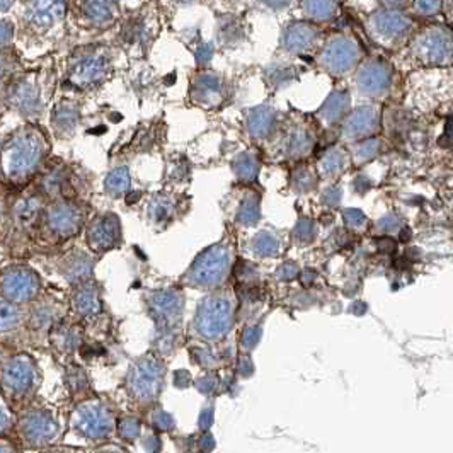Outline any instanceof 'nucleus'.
Segmentation results:
<instances>
[{
  "instance_id": "nucleus-1",
  "label": "nucleus",
  "mask_w": 453,
  "mask_h": 453,
  "mask_svg": "<svg viewBox=\"0 0 453 453\" xmlns=\"http://www.w3.org/2000/svg\"><path fill=\"white\" fill-rule=\"evenodd\" d=\"M164 364L154 355H147L133 364L128 373V391L138 404H152L164 385Z\"/></svg>"
},
{
  "instance_id": "nucleus-2",
  "label": "nucleus",
  "mask_w": 453,
  "mask_h": 453,
  "mask_svg": "<svg viewBox=\"0 0 453 453\" xmlns=\"http://www.w3.org/2000/svg\"><path fill=\"white\" fill-rule=\"evenodd\" d=\"M232 303L225 297H211L207 299L198 309L194 327L198 334L208 341H217L226 336L232 327Z\"/></svg>"
},
{
  "instance_id": "nucleus-3",
  "label": "nucleus",
  "mask_w": 453,
  "mask_h": 453,
  "mask_svg": "<svg viewBox=\"0 0 453 453\" xmlns=\"http://www.w3.org/2000/svg\"><path fill=\"white\" fill-rule=\"evenodd\" d=\"M229 266V249L225 246H213L198 257L187 272V279L198 286H217L225 279Z\"/></svg>"
},
{
  "instance_id": "nucleus-4",
  "label": "nucleus",
  "mask_w": 453,
  "mask_h": 453,
  "mask_svg": "<svg viewBox=\"0 0 453 453\" xmlns=\"http://www.w3.org/2000/svg\"><path fill=\"white\" fill-rule=\"evenodd\" d=\"M43 154V145L40 137L34 133H23L17 135L9 143L5 150V169L10 176H24L36 167Z\"/></svg>"
},
{
  "instance_id": "nucleus-5",
  "label": "nucleus",
  "mask_w": 453,
  "mask_h": 453,
  "mask_svg": "<svg viewBox=\"0 0 453 453\" xmlns=\"http://www.w3.org/2000/svg\"><path fill=\"white\" fill-rule=\"evenodd\" d=\"M73 426L89 440H106L115 430V417L108 406L99 401H91L77 409Z\"/></svg>"
},
{
  "instance_id": "nucleus-6",
  "label": "nucleus",
  "mask_w": 453,
  "mask_h": 453,
  "mask_svg": "<svg viewBox=\"0 0 453 453\" xmlns=\"http://www.w3.org/2000/svg\"><path fill=\"white\" fill-rule=\"evenodd\" d=\"M40 288V279L27 268H10L0 276V293L14 302L33 299Z\"/></svg>"
},
{
  "instance_id": "nucleus-7",
  "label": "nucleus",
  "mask_w": 453,
  "mask_h": 453,
  "mask_svg": "<svg viewBox=\"0 0 453 453\" xmlns=\"http://www.w3.org/2000/svg\"><path fill=\"white\" fill-rule=\"evenodd\" d=\"M416 53L428 63L447 62L452 55L450 34L441 27L424 31L416 41Z\"/></svg>"
},
{
  "instance_id": "nucleus-8",
  "label": "nucleus",
  "mask_w": 453,
  "mask_h": 453,
  "mask_svg": "<svg viewBox=\"0 0 453 453\" xmlns=\"http://www.w3.org/2000/svg\"><path fill=\"white\" fill-rule=\"evenodd\" d=\"M358 60V46L348 38H336L329 41L322 51V63L334 73L348 72Z\"/></svg>"
},
{
  "instance_id": "nucleus-9",
  "label": "nucleus",
  "mask_w": 453,
  "mask_h": 453,
  "mask_svg": "<svg viewBox=\"0 0 453 453\" xmlns=\"http://www.w3.org/2000/svg\"><path fill=\"white\" fill-rule=\"evenodd\" d=\"M410 27V21L397 10H380L371 17V30L382 41H394L404 36Z\"/></svg>"
},
{
  "instance_id": "nucleus-10",
  "label": "nucleus",
  "mask_w": 453,
  "mask_h": 453,
  "mask_svg": "<svg viewBox=\"0 0 453 453\" xmlns=\"http://www.w3.org/2000/svg\"><path fill=\"white\" fill-rule=\"evenodd\" d=\"M391 69L382 62H368L358 72V89L368 95H378L388 89Z\"/></svg>"
},
{
  "instance_id": "nucleus-11",
  "label": "nucleus",
  "mask_w": 453,
  "mask_h": 453,
  "mask_svg": "<svg viewBox=\"0 0 453 453\" xmlns=\"http://www.w3.org/2000/svg\"><path fill=\"white\" fill-rule=\"evenodd\" d=\"M89 244L94 251H106L119 239V222L115 215L97 218L89 229Z\"/></svg>"
},
{
  "instance_id": "nucleus-12",
  "label": "nucleus",
  "mask_w": 453,
  "mask_h": 453,
  "mask_svg": "<svg viewBox=\"0 0 453 453\" xmlns=\"http://www.w3.org/2000/svg\"><path fill=\"white\" fill-rule=\"evenodd\" d=\"M183 297L178 292H157L150 300V309L157 321L172 324L183 309Z\"/></svg>"
},
{
  "instance_id": "nucleus-13",
  "label": "nucleus",
  "mask_w": 453,
  "mask_h": 453,
  "mask_svg": "<svg viewBox=\"0 0 453 453\" xmlns=\"http://www.w3.org/2000/svg\"><path fill=\"white\" fill-rule=\"evenodd\" d=\"M378 128V113L373 108H362L356 109L355 113H351L348 119L345 123V132L346 137L349 138H358V137H367L370 133H373Z\"/></svg>"
},
{
  "instance_id": "nucleus-14",
  "label": "nucleus",
  "mask_w": 453,
  "mask_h": 453,
  "mask_svg": "<svg viewBox=\"0 0 453 453\" xmlns=\"http://www.w3.org/2000/svg\"><path fill=\"white\" fill-rule=\"evenodd\" d=\"M80 220V211L76 207L69 203H60L56 207L51 208L48 215L49 226H51L55 232L62 233V235H70V233H76L79 229Z\"/></svg>"
},
{
  "instance_id": "nucleus-15",
  "label": "nucleus",
  "mask_w": 453,
  "mask_h": 453,
  "mask_svg": "<svg viewBox=\"0 0 453 453\" xmlns=\"http://www.w3.org/2000/svg\"><path fill=\"white\" fill-rule=\"evenodd\" d=\"M106 73V62L101 56H89V58L82 60L77 67H73L72 73H70V80L76 86L86 87L91 84L97 82L104 77Z\"/></svg>"
},
{
  "instance_id": "nucleus-16",
  "label": "nucleus",
  "mask_w": 453,
  "mask_h": 453,
  "mask_svg": "<svg viewBox=\"0 0 453 453\" xmlns=\"http://www.w3.org/2000/svg\"><path fill=\"white\" fill-rule=\"evenodd\" d=\"M318 31L310 24H293L285 36V45L293 51H303L309 49L316 41Z\"/></svg>"
},
{
  "instance_id": "nucleus-17",
  "label": "nucleus",
  "mask_w": 453,
  "mask_h": 453,
  "mask_svg": "<svg viewBox=\"0 0 453 453\" xmlns=\"http://www.w3.org/2000/svg\"><path fill=\"white\" fill-rule=\"evenodd\" d=\"M33 380V368L26 358L12 360L5 368V382L16 391H24Z\"/></svg>"
},
{
  "instance_id": "nucleus-18",
  "label": "nucleus",
  "mask_w": 453,
  "mask_h": 453,
  "mask_svg": "<svg viewBox=\"0 0 453 453\" xmlns=\"http://www.w3.org/2000/svg\"><path fill=\"white\" fill-rule=\"evenodd\" d=\"M60 5V2H34L31 3L30 21L38 30H46L51 26L55 19V9Z\"/></svg>"
},
{
  "instance_id": "nucleus-19",
  "label": "nucleus",
  "mask_w": 453,
  "mask_h": 453,
  "mask_svg": "<svg viewBox=\"0 0 453 453\" xmlns=\"http://www.w3.org/2000/svg\"><path fill=\"white\" fill-rule=\"evenodd\" d=\"M275 125V113L270 108H256L249 116V132L254 137H266Z\"/></svg>"
},
{
  "instance_id": "nucleus-20",
  "label": "nucleus",
  "mask_w": 453,
  "mask_h": 453,
  "mask_svg": "<svg viewBox=\"0 0 453 453\" xmlns=\"http://www.w3.org/2000/svg\"><path fill=\"white\" fill-rule=\"evenodd\" d=\"M76 309L77 312L82 314V316H94L101 310V302H99V295L94 288L91 286H84L82 290H79L76 295Z\"/></svg>"
},
{
  "instance_id": "nucleus-21",
  "label": "nucleus",
  "mask_w": 453,
  "mask_h": 453,
  "mask_svg": "<svg viewBox=\"0 0 453 453\" xmlns=\"http://www.w3.org/2000/svg\"><path fill=\"white\" fill-rule=\"evenodd\" d=\"M348 104H349L348 92H334V94L327 99L324 108H322L321 111L322 118H324L327 123H334L336 119L341 118L342 113H345L346 108H348Z\"/></svg>"
},
{
  "instance_id": "nucleus-22",
  "label": "nucleus",
  "mask_w": 453,
  "mask_h": 453,
  "mask_svg": "<svg viewBox=\"0 0 453 453\" xmlns=\"http://www.w3.org/2000/svg\"><path fill=\"white\" fill-rule=\"evenodd\" d=\"M233 169H235V174L240 181H253L256 179L259 164H257L254 154H240L233 162Z\"/></svg>"
},
{
  "instance_id": "nucleus-23",
  "label": "nucleus",
  "mask_w": 453,
  "mask_h": 453,
  "mask_svg": "<svg viewBox=\"0 0 453 453\" xmlns=\"http://www.w3.org/2000/svg\"><path fill=\"white\" fill-rule=\"evenodd\" d=\"M196 92L203 101L207 102L213 101V99H217L222 92L220 80H218L215 76H210V73L200 76L196 79Z\"/></svg>"
},
{
  "instance_id": "nucleus-24",
  "label": "nucleus",
  "mask_w": 453,
  "mask_h": 453,
  "mask_svg": "<svg viewBox=\"0 0 453 453\" xmlns=\"http://www.w3.org/2000/svg\"><path fill=\"white\" fill-rule=\"evenodd\" d=\"M310 147H312L310 137L307 135L305 132H302V130H295V132L290 133L288 138H286L285 148L290 155L307 154V152L310 150Z\"/></svg>"
},
{
  "instance_id": "nucleus-25",
  "label": "nucleus",
  "mask_w": 453,
  "mask_h": 453,
  "mask_svg": "<svg viewBox=\"0 0 453 453\" xmlns=\"http://www.w3.org/2000/svg\"><path fill=\"white\" fill-rule=\"evenodd\" d=\"M130 187V174L128 169L118 167L106 178V189L111 194H121L128 191Z\"/></svg>"
},
{
  "instance_id": "nucleus-26",
  "label": "nucleus",
  "mask_w": 453,
  "mask_h": 453,
  "mask_svg": "<svg viewBox=\"0 0 453 453\" xmlns=\"http://www.w3.org/2000/svg\"><path fill=\"white\" fill-rule=\"evenodd\" d=\"M346 167V155L341 150H331L322 159L321 169L325 176H336Z\"/></svg>"
},
{
  "instance_id": "nucleus-27",
  "label": "nucleus",
  "mask_w": 453,
  "mask_h": 453,
  "mask_svg": "<svg viewBox=\"0 0 453 453\" xmlns=\"http://www.w3.org/2000/svg\"><path fill=\"white\" fill-rule=\"evenodd\" d=\"M279 242L271 232H261L259 235L254 239V251H256L259 256H272V254L278 253Z\"/></svg>"
},
{
  "instance_id": "nucleus-28",
  "label": "nucleus",
  "mask_w": 453,
  "mask_h": 453,
  "mask_svg": "<svg viewBox=\"0 0 453 453\" xmlns=\"http://www.w3.org/2000/svg\"><path fill=\"white\" fill-rule=\"evenodd\" d=\"M118 433L125 441H135L140 438L141 423L137 417H123L118 423Z\"/></svg>"
},
{
  "instance_id": "nucleus-29",
  "label": "nucleus",
  "mask_w": 453,
  "mask_h": 453,
  "mask_svg": "<svg viewBox=\"0 0 453 453\" xmlns=\"http://www.w3.org/2000/svg\"><path fill=\"white\" fill-rule=\"evenodd\" d=\"M19 317L21 312L14 303H0V331H9V329L16 327L17 322H19Z\"/></svg>"
},
{
  "instance_id": "nucleus-30",
  "label": "nucleus",
  "mask_w": 453,
  "mask_h": 453,
  "mask_svg": "<svg viewBox=\"0 0 453 453\" xmlns=\"http://www.w3.org/2000/svg\"><path fill=\"white\" fill-rule=\"evenodd\" d=\"M239 220L246 225H254L259 220V203H257V198L251 196L242 201L239 210Z\"/></svg>"
},
{
  "instance_id": "nucleus-31",
  "label": "nucleus",
  "mask_w": 453,
  "mask_h": 453,
  "mask_svg": "<svg viewBox=\"0 0 453 453\" xmlns=\"http://www.w3.org/2000/svg\"><path fill=\"white\" fill-rule=\"evenodd\" d=\"M86 14L95 23H104L113 16V3L109 2H86Z\"/></svg>"
},
{
  "instance_id": "nucleus-32",
  "label": "nucleus",
  "mask_w": 453,
  "mask_h": 453,
  "mask_svg": "<svg viewBox=\"0 0 453 453\" xmlns=\"http://www.w3.org/2000/svg\"><path fill=\"white\" fill-rule=\"evenodd\" d=\"M150 424L157 431H172L176 426V423H174V419H172L171 414L161 408L154 409L150 413Z\"/></svg>"
},
{
  "instance_id": "nucleus-33",
  "label": "nucleus",
  "mask_w": 453,
  "mask_h": 453,
  "mask_svg": "<svg viewBox=\"0 0 453 453\" xmlns=\"http://www.w3.org/2000/svg\"><path fill=\"white\" fill-rule=\"evenodd\" d=\"M303 9L307 10L310 17L314 19H327L332 16L336 9V3L332 2H305L303 3Z\"/></svg>"
},
{
  "instance_id": "nucleus-34",
  "label": "nucleus",
  "mask_w": 453,
  "mask_h": 453,
  "mask_svg": "<svg viewBox=\"0 0 453 453\" xmlns=\"http://www.w3.org/2000/svg\"><path fill=\"white\" fill-rule=\"evenodd\" d=\"M171 211L172 203L169 200H165V198H157V200H154L150 203V217L157 222L171 217Z\"/></svg>"
},
{
  "instance_id": "nucleus-35",
  "label": "nucleus",
  "mask_w": 453,
  "mask_h": 453,
  "mask_svg": "<svg viewBox=\"0 0 453 453\" xmlns=\"http://www.w3.org/2000/svg\"><path fill=\"white\" fill-rule=\"evenodd\" d=\"M293 184L299 191H310L316 184V178H314L312 172L309 169H300V171L295 172L293 176Z\"/></svg>"
},
{
  "instance_id": "nucleus-36",
  "label": "nucleus",
  "mask_w": 453,
  "mask_h": 453,
  "mask_svg": "<svg viewBox=\"0 0 453 453\" xmlns=\"http://www.w3.org/2000/svg\"><path fill=\"white\" fill-rule=\"evenodd\" d=\"M91 263L87 259H84V257H80V259L73 261L72 266L69 268V272H67V276H69L70 279H84L86 276H89L91 272Z\"/></svg>"
},
{
  "instance_id": "nucleus-37",
  "label": "nucleus",
  "mask_w": 453,
  "mask_h": 453,
  "mask_svg": "<svg viewBox=\"0 0 453 453\" xmlns=\"http://www.w3.org/2000/svg\"><path fill=\"white\" fill-rule=\"evenodd\" d=\"M377 152H378V141L368 140L358 147V150H356V159L362 162L368 161V159H371L373 155H377Z\"/></svg>"
},
{
  "instance_id": "nucleus-38",
  "label": "nucleus",
  "mask_w": 453,
  "mask_h": 453,
  "mask_svg": "<svg viewBox=\"0 0 453 453\" xmlns=\"http://www.w3.org/2000/svg\"><path fill=\"white\" fill-rule=\"evenodd\" d=\"M314 233H316V230H314V224L310 220H302L295 229L297 239L302 240V242H310L314 239Z\"/></svg>"
},
{
  "instance_id": "nucleus-39",
  "label": "nucleus",
  "mask_w": 453,
  "mask_h": 453,
  "mask_svg": "<svg viewBox=\"0 0 453 453\" xmlns=\"http://www.w3.org/2000/svg\"><path fill=\"white\" fill-rule=\"evenodd\" d=\"M55 119L60 126H73L76 125L77 113L73 111L72 108H60L58 111H56Z\"/></svg>"
},
{
  "instance_id": "nucleus-40",
  "label": "nucleus",
  "mask_w": 453,
  "mask_h": 453,
  "mask_svg": "<svg viewBox=\"0 0 453 453\" xmlns=\"http://www.w3.org/2000/svg\"><path fill=\"white\" fill-rule=\"evenodd\" d=\"M38 210H40V203H38V200L30 198V200L23 201V203L19 205V217L21 218H33L34 215L38 213Z\"/></svg>"
},
{
  "instance_id": "nucleus-41",
  "label": "nucleus",
  "mask_w": 453,
  "mask_h": 453,
  "mask_svg": "<svg viewBox=\"0 0 453 453\" xmlns=\"http://www.w3.org/2000/svg\"><path fill=\"white\" fill-rule=\"evenodd\" d=\"M259 336H261L259 327L246 329V332H244V336H242V345L246 346L247 349L254 348V346L257 345V341H259Z\"/></svg>"
},
{
  "instance_id": "nucleus-42",
  "label": "nucleus",
  "mask_w": 453,
  "mask_h": 453,
  "mask_svg": "<svg viewBox=\"0 0 453 453\" xmlns=\"http://www.w3.org/2000/svg\"><path fill=\"white\" fill-rule=\"evenodd\" d=\"M345 220L349 226H362L364 224V215L360 210H346Z\"/></svg>"
},
{
  "instance_id": "nucleus-43",
  "label": "nucleus",
  "mask_w": 453,
  "mask_h": 453,
  "mask_svg": "<svg viewBox=\"0 0 453 453\" xmlns=\"http://www.w3.org/2000/svg\"><path fill=\"white\" fill-rule=\"evenodd\" d=\"M414 7L417 9V12L428 16V14H434L441 9V2H416Z\"/></svg>"
},
{
  "instance_id": "nucleus-44",
  "label": "nucleus",
  "mask_w": 453,
  "mask_h": 453,
  "mask_svg": "<svg viewBox=\"0 0 453 453\" xmlns=\"http://www.w3.org/2000/svg\"><path fill=\"white\" fill-rule=\"evenodd\" d=\"M143 441H145V443H143L145 450H147L148 453H159V452H161L162 443H161V440H159L157 434L150 433L148 437H145Z\"/></svg>"
},
{
  "instance_id": "nucleus-45",
  "label": "nucleus",
  "mask_w": 453,
  "mask_h": 453,
  "mask_svg": "<svg viewBox=\"0 0 453 453\" xmlns=\"http://www.w3.org/2000/svg\"><path fill=\"white\" fill-rule=\"evenodd\" d=\"M211 423H213V408H205L203 410H201L198 424H200L201 430L207 431V430H210Z\"/></svg>"
},
{
  "instance_id": "nucleus-46",
  "label": "nucleus",
  "mask_w": 453,
  "mask_h": 453,
  "mask_svg": "<svg viewBox=\"0 0 453 453\" xmlns=\"http://www.w3.org/2000/svg\"><path fill=\"white\" fill-rule=\"evenodd\" d=\"M14 27L12 24L7 23V21H0V45H5L12 40Z\"/></svg>"
},
{
  "instance_id": "nucleus-47",
  "label": "nucleus",
  "mask_w": 453,
  "mask_h": 453,
  "mask_svg": "<svg viewBox=\"0 0 453 453\" xmlns=\"http://www.w3.org/2000/svg\"><path fill=\"white\" fill-rule=\"evenodd\" d=\"M399 225H401V222H399V218L394 217V215L384 217L380 222H378V226H380V230H385V232H391V230L399 229Z\"/></svg>"
},
{
  "instance_id": "nucleus-48",
  "label": "nucleus",
  "mask_w": 453,
  "mask_h": 453,
  "mask_svg": "<svg viewBox=\"0 0 453 453\" xmlns=\"http://www.w3.org/2000/svg\"><path fill=\"white\" fill-rule=\"evenodd\" d=\"M215 387H217V380H215V378L205 377L201 378V380H198V388H200L203 394H211Z\"/></svg>"
},
{
  "instance_id": "nucleus-49",
  "label": "nucleus",
  "mask_w": 453,
  "mask_h": 453,
  "mask_svg": "<svg viewBox=\"0 0 453 453\" xmlns=\"http://www.w3.org/2000/svg\"><path fill=\"white\" fill-rule=\"evenodd\" d=\"M341 200V191L338 187H331L327 189V193L324 194V203L325 205H338Z\"/></svg>"
},
{
  "instance_id": "nucleus-50",
  "label": "nucleus",
  "mask_w": 453,
  "mask_h": 453,
  "mask_svg": "<svg viewBox=\"0 0 453 453\" xmlns=\"http://www.w3.org/2000/svg\"><path fill=\"white\" fill-rule=\"evenodd\" d=\"M278 276H279V278H285V279L293 278V276H297V266H295V264H285V266L279 270Z\"/></svg>"
},
{
  "instance_id": "nucleus-51",
  "label": "nucleus",
  "mask_w": 453,
  "mask_h": 453,
  "mask_svg": "<svg viewBox=\"0 0 453 453\" xmlns=\"http://www.w3.org/2000/svg\"><path fill=\"white\" fill-rule=\"evenodd\" d=\"M210 56H211V46H208V45L201 46L196 53V58L200 63H205L207 60H210Z\"/></svg>"
},
{
  "instance_id": "nucleus-52",
  "label": "nucleus",
  "mask_w": 453,
  "mask_h": 453,
  "mask_svg": "<svg viewBox=\"0 0 453 453\" xmlns=\"http://www.w3.org/2000/svg\"><path fill=\"white\" fill-rule=\"evenodd\" d=\"M240 371H242V375L253 373V363H251L249 358H240Z\"/></svg>"
},
{
  "instance_id": "nucleus-53",
  "label": "nucleus",
  "mask_w": 453,
  "mask_h": 453,
  "mask_svg": "<svg viewBox=\"0 0 453 453\" xmlns=\"http://www.w3.org/2000/svg\"><path fill=\"white\" fill-rule=\"evenodd\" d=\"M378 242H380V247H382V249L394 251V247H395V244L392 242L391 239H380V240H378Z\"/></svg>"
},
{
  "instance_id": "nucleus-54",
  "label": "nucleus",
  "mask_w": 453,
  "mask_h": 453,
  "mask_svg": "<svg viewBox=\"0 0 453 453\" xmlns=\"http://www.w3.org/2000/svg\"><path fill=\"white\" fill-rule=\"evenodd\" d=\"M97 453H125V450L119 447H108V448H102V450H99Z\"/></svg>"
},
{
  "instance_id": "nucleus-55",
  "label": "nucleus",
  "mask_w": 453,
  "mask_h": 453,
  "mask_svg": "<svg viewBox=\"0 0 453 453\" xmlns=\"http://www.w3.org/2000/svg\"><path fill=\"white\" fill-rule=\"evenodd\" d=\"M409 235H410V232L408 229H404V232H402V235H401V239L402 240H408L409 239Z\"/></svg>"
}]
</instances>
